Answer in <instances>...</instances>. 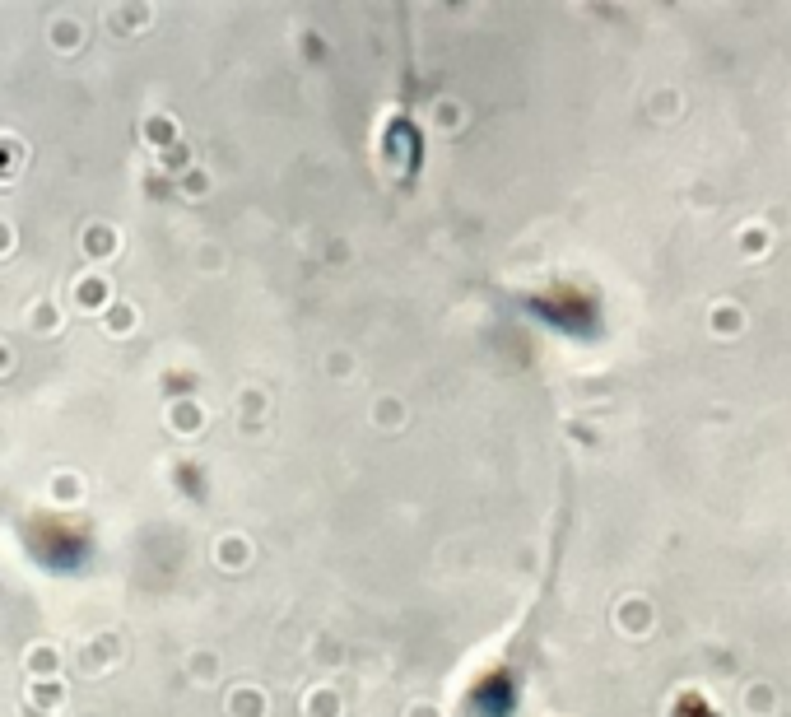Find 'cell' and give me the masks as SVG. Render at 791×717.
Listing matches in <instances>:
<instances>
[{
	"mask_svg": "<svg viewBox=\"0 0 791 717\" xmlns=\"http://www.w3.org/2000/svg\"><path fill=\"white\" fill-rule=\"evenodd\" d=\"M512 708H517V680L508 671H489L470 690V717H512Z\"/></svg>",
	"mask_w": 791,
	"mask_h": 717,
	"instance_id": "cell-2",
	"label": "cell"
},
{
	"mask_svg": "<svg viewBox=\"0 0 791 717\" xmlns=\"http://www.w3.org/2000/svg\"><path fill=\"white\" fill-rule=\"evenodd\" d=\"M526 308L536 312L550 331H564V336H577V340L596 336V326H601V303L577 285L536 289V294H526Z\"/></svg>",
	"mask_w": 791,
	"mask_h": 717,
	"instance_id": "cell-1",
	"label": "cell"
},
{
	"mask_svg": "<svg viewBox=\"0 0 791 717\" xmlns=\"http://www.w3.org/2000/svg\"><path fill=\"white\" fill-rule=\"evenodd\" d=\"M671 717H717V713H712V704L703 699V694H680L675 708H671Z\"/></svg>",
	"mask_w": 791,
	"mask_h": 717,
	"instance_id": "cell-3",
	"label": "cell"
}]
</instances>
